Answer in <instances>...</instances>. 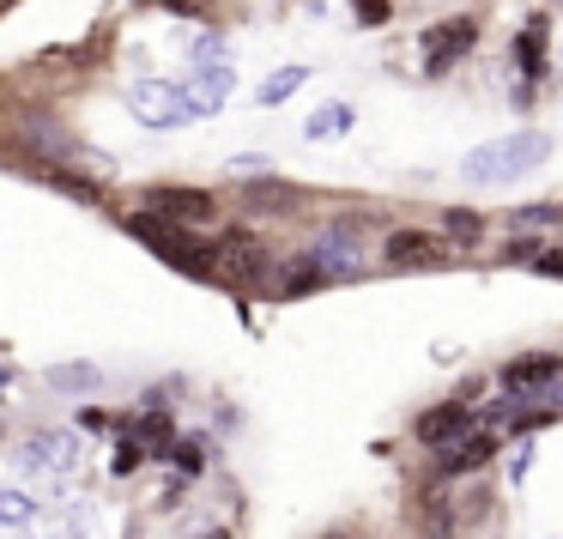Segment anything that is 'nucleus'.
Masks as SVG:
<instances>
[{
  "mask_svg": "<svg viewBox=\"0 0 563 539\" xmlns=\"http://www.w3.org/2000/svg\"><path fill=\"white\" fill-rule=\"evenodd\" d=\"M146 212L164 224H207L212 219V195L207 188H152Z\"/></svg>",
  "mask_w": 563,
  "mask_h": 539,
  "instance_id": "9",
  "label": "nucleus"
},
{
  "mask_svg": "<svg viewBox=\"0 0 563 539\" xmlns=\"http://www.w3.org/2000/svg\"><path fill=\"white\" fill-rule=\"evenodd\" d=\"M25 473H49V479H67L79 466V437L74 430H31L13 454Z\"/></svg>",
  "mask_w": 563,
  "mask_h": 539,
  "instance_id": "6",
  "label": "nucleus"
},
{
  "mask_svg": "<svg viewBox=\"0 0 563 539\" xmlns=\"http://www.w3.org/2000/svg\"><path fill=\"white\" fill-rule=\"evenodd\" d=\"M558 219H563V212L551 207V200H533V207H521L509 224H515V231H527V224H558Z\"/></svg>",
  "mask_w": 563,
  "mask_h": 539,
  "instance_id": "26",
  "label": "nucleus"
},
{
  "mask_svg": "<svg viewBox=\"0 0 563 539\" xmlns=\"http://www.w3.org/2000/svg\"><path fill=\"white\" fill-rule=\"evenodd\" d=\"M200 539H231V534H200Z\"/></svg>",
  "mask_w": 563,
  "mask_h": 539,
  "instance_id": "31",
  "label": "nucleus"
},
{
  "mask_svg": "<svg viewBox=\"0 0 563 539\" xmlns=\"http://www.w3.org/2000/svg\"><path fill=\"white\" fill-rule=\"evenodd\" d=\"M388 261H394V267H437L442 243H437V237H424V231H394L388 237Z\"/></svg>",
  "mask_w": 563,
  "mask_h": 539,
  "instance_id": "14",
  "label": "nucleus"
},
{
  "mask_svg": "<svg viewBox=\"0 0 563 539\" xmlns=\"http://www.w3.org/2000/svg\"><path fill=\"white\" fill-rule=\"evenodd\" d=\"M442 231H449V243H478V237H485V219H478L473 207H449L442 212Z\"/></svg>",
  "mask_w": 563,
  "mask_h": 539,
  "instance_id": "22",
  "label": "nucleus"
},
{
  "mask_svg": "<svg viewBox=\"0 0 563 539\" xmlns=\"http://www.w3.org/2000/svg\"><path fill=\"white\" fill-rule=\"evenodd\" d=\"M164 461H170L183 479H195V473H207V442H200V437H176Z\"/></svg>",
  "mask_w": 563,
  "mask_h": 539,
  "instance_id": "20",
  "label": "nucleus"
},
{
  "mask_svg": "<svg viewBox=\"0 0 563 539\" xmlns=\"http://www.w3.org/2000/svg\"><path fill=\"white\" fill-rule=\"evenodd\" d=\"M49 388L55 394H98V364H55Z\"/></svg>",
  "mask_w": 563,
  "mask_h": 539,
  "instance_id": "19",
  "label": "nucleus"
},
{
  "mask_svg": "<svg viewBox=\"0 0 563 539\" xmlns=\"http://www.w3.org/2000/svg\"><path fill=\"white\" fill-rule=\"evenodd\" d=\"M37 521V497L19 485H0V527H31Z\"/></svg>",
  "mask_w": 563,
  "mask_h": 539,
  "instance_id": "18",
  "label": "nucleus"
},
{
  "mask_svg": "<svg viewBox=\"0 0 563 539\" xmlns=\"http://www.w3.org/2000/svg\"><path fill=\"white\" fill-rule=\"evenodd\" d=\"M128 437L140 442V449H146V461H164V454H170V442H176V425H170V406H140V418H134V430H128Z\"/></svg>",
  "mask_w": 563,
  "mask_h": 539,
  "instance_id": "12",
  "label": "nucleus"
},
{
  "mask_svg": "<svg viewBox=\"0 0 563 539\" xmlns=\"http://www.w3.org/2000/svg\"><path fill=\"white\" fill-rule=\"evenodd\" d=\"M316 285H328V279H321V267L309 255H291V261H279V267H273L267 292L273 297H303V292H316Z\"/></svg>",
  "mask_w": 563,
  "mask_h": 539,
  "instance_id": "13",
  "label": "nucleus"
},
{
  "mask_svg": "<svg viewBox=\"0 0 563 539\" xmlns=\"http://www.w3.org/2000/svg\"><path fill=\"white\" fill-rule=\"evenodd\" d=\"M303 79H309V67H279V74H267L261 79V103H285Z\"/></svg>",
  "mask_w": 563,
  "mask_h": 539,
  "instance_id": "23",
  "label": "nucleus"
},
{
  "mask_svg": "<svg viewBox=\"0 0 563 539\" xmlns=\"http://www.w3.org/2000/svg\"><path fill=\"white\" fill-rule=\"evenodd\" d=\"M273 267H279V261H273L255 237H243V231H231V237H219V243H212V273H224V279L267 285Z\"/></svg>",
  "mask_w": 563,
  "mask_h": 539,
  "instance_id": "5",
  "label": "nucleus"
},
{
  "mask_svg": "<svg viewBox=\"0 0 563 539\" xmlns=\"http://www.w3.org/2000/svg\"><path fill=\"white\" fill-rule=\"evenodd\" d=\"M515 62H521V74H545V25H527L521 43H515Z\"/></svg>",
  "mask_w": 563,
  "mask_h": 539,
  "instance_id": "21",
  "label": "nucleus"
},
{
  "mask_svg": "<svg viewBox=\"0 0 563 539\" xmlns=\"http://www.w3.org/2000/svg\"><path fill=\"white\" fill-rule=\"evenodd\" d=\"M490 454H497V430H485V437H466L454 442L449 454H442V473H473V466H485Z\"/></svg>",
  "mask_w": 563,
  "mask_h": 539,
  "instance_id": "15",
  "label": "nucleus"
},
{
  "mask_svg": "<svg viewBox=\"0 0 563 539\" xmlns=\"http://www.w3.org/2000/svg\"><path fill=\"white\" fill-rule=\"evenodd\" d=\"M364 25H388V0H352Z\"/></svg>",
  "mask_w": 563,
  "mask_h": 539,
  "instance_id": "28",
  "label": "nucleus"
},
{
  "mask_svg": "<svg viewBox=\"0 0 563 539\" xmlns=\"http://www.w3.org/2000/svg\"><path fill=\"white\" fill-rule=\"evenodd\" d=\"M533 273H545V279H563V249H539V255H533Z\"/></svg>",
  "mask_w": 563,
  "mask_h": 539,
  "instance_id": "27",
  "label": "nucleus"
},
{
  "mask_svg": "<svg viewBox=\"0 0 563 539\" xmlns=\"http://www.w3.org/2000/svg\"><path fill=\"white\" fill-rule=\"evenodd\" d=\"M466 430H473V406L449 400V406H430V413L412 425V437L424 442V449H454V442H461Z\"/></svg>",
  "mask_w": 563,
  "mask_h": 539,
  "instance_id": "10",
  "label": "nucleus"
},
{
  "mask_svg": "<svg viewBox=\"0 0 563 539\" xmlns=\"http://www.w3.org/2000/svg\"><path fill=\"white\" fill-rule=\"evenodd\" d=\"M140 461H146V449H140L134 437H122V442H115V454H110V473L128 479V473H140Z\"/></svg>",
  "mask_w": 563,
  "mask_h": 539,
  "instance_id": "25",
  "label": "nucleus"
},
{
  "mask_svg": "<svg viewBox=\"0 0 563 539\" xmlns=\"http://www.w3.org/2000/svg\"><path fill=\"white\" fill-rule=\"evenodd\" d=\"M478 43V19H442L424 31V74H449L466 50Z\"/></svg>",
  "mask_w": 563,
  "mask_h": 539,
  "instance_id": "7",
  "label": "nucleus"
},
{
  "mask_svg": "<svg viewBox=\"0 0 563 539\" xmlns=\"http://www.w3.org/2000/svg\"><path fill=\"white\" fill-rule=\"evenodd\" d=\"M128 110H134L146 128H183V122H195L188 91L170 86V79H140V86H128Z\"/></svg>",
  "mask_w": 563,
  "mask_h": 539,
  "instance_id": "4",
  "label": "nucleus"
},
{
  "mask_svg": "<svg viewBox=\"0 0 563 539\" xmlns=\"http://www.w3.org/2000/svg\"><path fill=\"white\" fill-rule=\"evenodd\" d=\"M243 207L249 212H291L297 207V188L291 183H273V176H267V183H249L243 188Z\"/></svg>",
  "mask_w": 563,
  "mask_h": 539,
  "instance_id": "16",
  "label": "nucleus"
},
{
  "mask_svg": "<svg viewBox=\"0 0 563 539\" xmlns=\"http://www.w3.org/2000/svg\"><path fill=\"white\" fill-rule=\"evenodd\" d=\"M551 158V140L539 134V128H515V134H497L485 140V146H473L461 158V176L473 188H497V183H515V176H527L533 164Z\"/></svg>",
  "mask_w": 563,
  "mask_h": 539,
  "instance_id": "1",
  "label": "nucleus"
},
{
  "mask_svg": "<svg viewBox=\"0 0 563 539\" xmlns=\"http://www.w3.org/2000/svg\"><path fill=\"white\" fill-rule=\"evenodd\" d=\"M503 394H539V388H551V382H563V358L558 352H521V358H509L503 364Z\"/></svg>",
  "mask_w": 563,
  "mask_h": 539,
  "instance_id": "8",
  "label": "nucleus"
},
{
  "mask_svg": "<svg viewBox=\"0 0 563 539\" xmlns=\"http://www.w3.org/2000/svg\"><path fill=\"white\" fill-rule=\"evenodd\" d=\"M231 176H236V183H267V176H273V158H261V152H243V158H231Z\"/></svg>",
  "mask_w": 563,
  "mask_h": 539,
  "instance_id": "24",
  "label": "nucleus"
},
{
  "mask_svg": "<svg viewBox=\"0 0 563 539\" xmlns=\"http://www.w3.org/2000/svg\"><path fill=\"white\" fill-rule=\"evenodd\" d=\"M345 128H352V103H321V110L303 122V134L309 140H340Z\"/></svg>",
  "mask_w": 563,
  "mask_h": 539,
  "instance_id": "17",
  "label": "nucleus"
},
{
  "mask_svg": "<svg viewBox=\"0 0 563 539\" xmlns=\"http://www.w3.org/2000/svg\"><path fill=\"white\" fill-rule=\"evenodd\" d=\"M527 466H533V442H515V461H509V479H527Z\"/></svg>",
  "mask_w": 563,
  "mask_h": 539,
  "instance_id": "29",
  "label": "nucleus"
},
{
  "mask_svg": "<svg viewBox=\"0 0 563 539\" xmlns=\"http://www.w3.org/2000/svg\"><path fill=\"white\" fill-rule=\"evenodd\" d=\"M128 231H134L146 249H158V255L170 261L176 273H195V279H212V249H200L195 237H183L176 224L152 219V212H134V219H128Z\"/></svg>",
  "mask_w": 563,
  "mask_h": 539,
  "instance_id": "2",
  "label": "nucleus"
},
{
  "mask_svg": "<svg viewBox=\"0 0 563 539\" xmlns=\"http://www.w3.org/2000/svg\"><path fill=\"white\" fill-rule=\"evenodd\" d=\"M79 425H86V430H103V425H110V413H98V406H86V413H79Z\"/></svg>",
  "mask_w": 563,
  "mask_h": 539,
  "instance_id": "30",
  "label": "nucleus"
},
{
  "mask_svg": "<svg viewBox=\"0 0 563 539\" xmlns=\"http://www.w3.org/2000/svg\"><path fill=\"white\" fill-rule=\"evenodd\" d=\"M231 86H236V74H231V62H224V43L219 37H200L195 43V74H188V110L195 116H212L224 98H231Z\"/></svg>",
  "mask_w": 563,
  "mask_h": 539,
  "instance_id": "3",
  "label": "nucleus"
},
{
  "mask_svg": "<svg viewBox=\"0 0 563 539\" xmlns=\"http://www.w3.org/2000/svg\"><path fill=\"white\" fill-rule=\"evenodd\" d=\"M309 261L321 267V279H357V267H364V255L352 249V231H328L309 249Z\"/></svg>",
  "mask_w": 563,
  "mask_h": 539,
  "instance_id": "11",
  "label": "nucleus"
}]
</instances>
